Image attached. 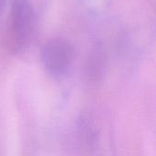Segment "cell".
<instances>
[{
	"label": "cell",
	"mask_w": 156,
	"mask_h": 156,
	"mask_svg": "<svg viewBox=\"0 0 156 156\" xmlns=\"http://www.w3.org/2000/svg\"><path fill=\"white\" fill-rule=\"evenodd\" d=\"M2 6H3V0H0V10L2 8Z\"/></svg>",
	"instance_id": "277c9868"
},
{
	"label": "cell",
	"mask_w": 156,
	"mask_h": 156,
	"mask_svg": "<svg viewBox=\"0 0 156 156\" xmlns=\"http://www.w3.org/2000/svg\"><path fill=\"white\" fill-rule=\"evenodd\" d=\"M83 127V136L88 156H112V146L104 131L94 122L88 121Z\"/></svg>",
	"instance_id": "3957f363"
},
{
	"label": "cell",
	"mask_w": 156,
	"mask_h": 156,
	"mask_svg": "<svg viewBox=\"0 0 156 156\" xmlns=\"http://www.w3.org/2000/svg\"><path fill=\"white\" fill-rule=\"evenodd\" d=\"M74 48L66 39L56 37L48 40L41 50V61L46 71L53 77L67 74L74 60Z\"/></svg>",
	"instance_id": "7a4b0ae2"
},
{
	"label": "cell",
	"mask_w": 156,
	"mask_h": 156,
	"mask_svg": "<svg viewBox=\"0 0 156 156\" xmlns=\"http://www.w3.org/2000/svg\"><path fill=\"white\" fill-rule=\"evenodd\" d=\"M7 16L0 22V44L10 53L23 51L36 28V13L28 0H8Z\"/></svg>",
	"instance_id": "6da1fadb"
}]
</instances>
